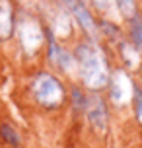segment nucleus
Here are the masks:
<instances>
[{
	"label": "nucleus",
	"mask_w": 142,
	"mask_h": 148,
	"mask_svg": "<svg viewBox=\"0 0 142 148\" xmlns=\"http://www.w3.org/2000/svg\"><path fill=\"white\" fill-rule=\"evenodd\" d=\"M76 66L84 84L90 90H101L109 86V66L103 51L94 41H84L76 49Z\"/></svg>",
	"instance_id": "nucleus-1"
},
{
	"label": "nucleus",
	"mask_w": 142,
	"mask_h": 148,
	"mask_svg": "<svg viewBox=\"0 0 142 148\" xmlns=\"http://www.w3.org/2000/svg\"><path fill=\"white\" fill-rule=\"evenodd\" d=\"M31 92L43 107H59L62 101H64V88L59 82V78H55L53 74L49 72H41L33 78V84H31Z\"/></svg>",
	"instance_id": "nucleus-2"
},
{
	"label": "nucleus",
	"mask_w": 142,
	"mask_h": 148,
	"mask_svg": "<svg viewBox=\"0 0 142 148\" xmlns=\"http://www.w3.org/2000/svg\"><path fill=\"white\" fill-rule=\"evenodd\" d=\"M18 37H20V45L27 55H33L41 49V45L45 41V33L41 23L31 18V16H22L18 20Z\"/></svg>",
	"instance_id": "nucleus-3"
},
{
	"label": "nucleus",
	"mask_w": 142,
	"mask_h": 148,
	"mask_svg": "<svg viewBox=\"0 0 142 148\" xmlns=\"http://www.w3.org/2000/svg\"><path fill=\"white\" fill-rule=\"evenodd\" d=\"M59 4L82 25L84 31H86L90 37L97 35V25H96V22H94V18H91L90 10L84 6L82 0H59Z\"/></svg>",
	"instance_id": "nucleus-4"
},
{
	"label": "nucleus",
	"mask_w": 142,
	"mask_h": 148,
	"mask_svg": "<svg viewBox=\"0 0 142 148\" xmlns=\"http://www.w3.org/2000/svg\"><path fill=\"white\" fill-rule=\"evenodd\" d=\"M109 84H111V99L117 105H125L132 99V82L128 80L127 72L115 70L109 76Z\"/></svg>",
	"instance_id": "nucleus-5"
},
{
	"label": "nucleus",
	"mask_w": 142,
	"mask_h": 148,
	"mask_svg": "<svg viewBox=\"0 0 142 148\" xmlns=\"http://www.w3.org/2000/svg\"><path fill=\"white\" fill-rule=\"evenodd\" d=\"M84 109H86L88 119L91 121L94 127H97V129H105V127H107V109H105V103L99 96L86 97Z\"/></svg>",
	"instance_id": "nucleus-6"
},
{
	"label": "nucleus",
	"mask_w": 142,
	"mask_h": 148,
	"mask_svg": "<svg viewBox=\"0 0 142 148\" xmlns=\"http://www.w3.org/2000/svg\"><path fill=\"white\" fill-rule=\"evenodd\" d=\"M49 59H51V62L55 64V66L62 68L64 72H70L72 66H76L74 60H72V57H70L62 47H59L57 41H55L53 37L49 39Z\"/></svg>",
	"instance_id": "nucleus-7"
},
{
	"label": "nucleus",
	"mask_w": 142,
	"mask_h": 148,
	"mask_svg": "<svg viewBox=\"0 0 142 148\" xmlns=\"http://www.w3.org/2000/svg\"><path fill=\"white\" fill-rule=\"evenodd\" d=\"M14 31V10L8 0H0V39H6Z\"/></svg>",
	"instance_id": "nucleus-8"
},
{
	"label": "nucleus",
	"mask_w": 142,
	"mask_h": 148,
	"mask_svg": "<svg viewBox=\"0 0 142 148\" xmlns=\"http://www.w3.org/2000/svg\"><path fill=\"white\" fill-rule=\"evenodd\" d=\"M121 55H123V60L127 62L128 68H138L140 64V57H138V49L130 43H121Z\"/></svg>",
	"instance_id": "nucleus-9"
},
{
	"label": "nucleus",
	"mask_w": 142,
	"mask_h": 148,
	"mask_svg": "<svg viewBox=\"0 0 142 148\" xmlns=\"http://www.w3.org/2000/svg\"><path fill=\"white\" fill-rule=\"evenodd\" d=\"M115 4H117V10L121 12L123 18H127V20L136 18V2L134 0H115Z\"/></svg>",
	"instance_id": "nucleus-10"
},
{
	"label": "nucleus",
	"mask_w": 142,
	"mask_h": 148,
	"mask_svg": "<svg viewBox=\"0 0 142 148\" xmlns=\"http://www.w3.org/2000/svg\"><path fill=\"white\" fill-rule=\"evenodd\" d=\"M0 136H2L8 144H12V146H18V144H20V136H18V133L14 131V127L6 125V123L0 125Z\"/></svg>",
	"instance_id": "nucleus-11"
},
{
	"label": "nucleus",
	"mask_w": 142,
	"mask_h": 148,
	"mask_svg": "<svg viewBox=\"0 0 142 148\" xmlns=\"http://www.w3.org/2000/svg\"><path fill=\"white\" fill-rule=\"evenodd\" d=\"M132 37H134V43L142 49V20L132 18Z\"/></svg>",
	"instance_id": "nucleus-12"
},
{
	"label": "nucleus",
	"mask_w": 142,
	"mask_h": 148,
	"mask_svg": "<svg viewBox=\"0 0 142 148\" xmlns=\"http://www.w3.org/2000/svg\"><path fill=\"white\" fill-rule=\"evenodd\" d=\"M94 4H96L101 12L109 14V12L113 10V6H115V0H94Z\"/></svg>",
	"instance_id": "nucleus-13"
},
{
	"label": "nucleus",
	"mask_w": 142,
	"mask_h": 148,
	"mask_svg": "<svg viewBox=\"0 0 142 148\" xmlns=\"http://www.w3.org/2000/svg\"><path fill=\"white\" fill-rule=\"evenodd\" d=\"M134 109H136V117L142 121V92L140 90H136V94H134Z\"/></svg>",
	"instance_id": "nucleus-14"
},
{
	"label": "nucleus",
	"mask_w": 142,
	"mask_h": 148,
	"mask_svg": "<svg viewBox=\"0 0 142 148\" xmlns=\"http://www.w3.org/2000/svg\"><path fill=\"white\" fill-rule=\"evenodd\" d=\"M23 6H27V8H41L43 4H45V0H20Z\"/></svg>",
	"instance_id": "nucleus-15"
}]
</instances>
